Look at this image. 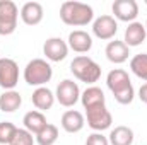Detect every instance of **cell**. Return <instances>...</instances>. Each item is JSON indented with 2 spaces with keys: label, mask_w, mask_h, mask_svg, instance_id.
<instances>
[{
  "label": "cell",
  "mask_w": 147,
  "mask_h": 145,
  "mask_svg": "<svg viewBox=\"0 0 147 145\" xmlns=\"http://www.w3.org/2000/svg\"><path fill=\"white\" fill-rule=\"evenodd\" d=\"M60 19L63 24L72 26V28H82L92 22L94 19V10L91 5L82 3V2H63L60 5Z\"/></svg>",
  "instance_id": "cell-1"
},
{
  "label": "cell",
  "mask_w": 147,
  "mask_h": 145,
  "mask_svg": "<svg viewBox=\"0 0 147 145\" xmlns=\"http://www.w3.org/2000/svg\"><path fill=\"white\" fill-rule=\"evenodd\" d=\"M106 85L111 91L115 101L120 104H130L135 97V91H134V85L130 82V77L123 68L111 70L106 77Z\"/></svg>",
  "instance_id": "cell-2"
},
{
  "label": "cell",
  "mask_w": 147,
  "mask_h": 145,
  "mask_svg": "<svg viewBox=\"0 0 147 145\" xmlns=\"http://www.w3.org/2000/svg\"><path fill=\"white\" fill-rule=\"evenodd\" d=\"M70 72L74 73L77 80L86 82V84H94L101 79V67L92 58L84 56V55H79L72 60Z\"/></svg>",
  "instance_id": "cell-3"
},
{
  "label": "cell",
  "mask_w": 147,
  "mask_h": 145,
  "mask_svg": "<svg viewBox=\"0 0 147 145\" xmlns=\"http://www.w3.org/2000/svg\"><path fill=\"white\" fill-rule=\"evenodd\" d=\"M51 77H53V68L43 58L31 60L26 65V68H24V80H26V84L34 85V87H43L46 82L51 80Z\"/></svg>",
  "instance_id": "cell-4"
},
{
  "label": "cell",
  "mask_w": 147,
  "mask_h": 145,
  "mask_svg": "<svg viewBox=\"0 0 147 145\" xmlns=\"http://www.w3.org/2000/svg\"><path fill=\"white\" fill-rule=\"evenodd\" d=\"M19 9L12 0H0V36H10L17 28Z\"/></svg>",
  "instance_id": "cell-5"
},
{
  "label": "cell",
  "mask_w": 147,
  "mask_h": 145,
  "mask_svg": "<svg viewBox=\"0 0 147 145\" xmlns=\"http://www.w3.org/2000/svg\"><path fill=\"white\" fill-rule=\"evenodd\" d=\"M86 119H87L89 128H92L94 132H99V133L103 130H108L113 123V116L108 111L106 104H99V106L86 109Z\"/></svg>",
  "instance_id": "cell-6"
},
{
  "label": "cell",
  "mask_w": 147,
  "mask_h": 145,
  "mask_svg": "<svg viewBox=\"0 0 147 145\" xmlns=\"http://www.w3.org/2000/svg\"><path fill=\"white\" fill-rule=\"evenodd\" d=\"M55 99L65 106V108H72L74 104L80 99V89L77 85V82H74L70 79L62 80L57 85V92H55Z\"/></svg>",
  "instance_id": "cell-7"
},
{
  "label": "cell",
  "mask_w": 147,
  "mask_h": 145,
  "mask_svg": "<svg viewBox=\"0 0 147 145\" xmlns=\"http://www.w3.org/2000/svg\"><path fill=\"white\" fill-rule=\"evenodd\" d=\"M19 82V65L12 58H0V87L14 91Z\"/></svg>",
  "instance_id": "cell-8"
},
{
  "label": "cell",
  "mask_w": 147,
  "mask_h": 145,
  "mask_svg": "<svg viewBox=\"0 0 147 145\" xmlns=\"http://www.w3.org/2000/svg\"><path fill=\"white\" fill-rule=\"evenodd\" d=\"M111 10L115 14V19L123 22H135L139 15V3L135 0H115L111 5Z\"/></svg>",
  "instance_id": "cell-9"
},
{
  "label": "cell",
  "mask_w": 147,
  "mask_h": 145,
  "mask_svg": "<svg viewBox=\"0 0 147 145\" xmlns=\"http://www.w3.org/2000/svg\"><path fill=\"white\" fill-rule=\"evenodd\" d=\"M116 31H118V22L111 15H99L92 22V34L98 39H103V41L113 39Z\"/></svg>",
  "instance_id": "cell-10"
},
{
  "label": "cell",
  "mask_w": 147,
  "mask_h": 145,
  "mask_svg": "<svg viewBox=\"0 0 147 145\" xmlns=\"http://www.w3.org/2000/svg\"><path fill=\"white\" fill-rule=\"evenodd\" d=\"M43 53L50 62H62L69 55V44L62 38H48L43 44Z\"/></svg>",
  "instance_id": "cell-11"
},
{
  "label": "cell",
  "mask_w": 147,
  "mask_h": 145,
  "mask_svg": "<svg viewBox=\"0 0 147 145\" xmlns=\"http://www.w3.org/2000/svg\"><path fill=\"white\" fill-rule=\"evenodd\" d=\"M60 125L62 128L67 132V133H79L84 125H86V118L80 111H75V109H69L62 114V119H60Z\"/></svg>",
  "instance_id": "cell-12"
},
{
  "label": "cell",
  "mask_w": 147,
  "mask_h": 145,
  "mask_svg": "<svg viewBox=\"0 0 147 145\" xmlns=\"http://www.w3.org/2000/svg\"><path fill=\"white\" fill-rule=\"evenodd\" d=\"M105 53H106V58L110 60L111 63H116V65H120V63H125L127 60H128V55H130V48L123 43V41H118V39H115V41H110L108 44H106V50H105Z\"/></svg>",
  "instance_id": "cell-13"
},
{
  "label": "cell",
  "mask_w": 147,
  "mask_h": 145,
  "mask_svg": "<svg viewBox=\"0 0 147 145\" xmlns=\"http://www.w3.org/2000/svg\"><path fill=\"white\" fill-rule=\"evenodd\" d=\"M43 5L38 2H26L21 7V19L26 26H38L43 21Z\"/></svg>",
  "instance_id": "cell-14"
},
{
  "label": "cell",
  "mask_w": 147,
  "mask_h": 145,
  "mask_svg": "<svg viewBox=\"0 0 147 145\" xmlns=\"http://www.w3.org/2000/svg\"><path fill=\"white\" fill-rule=\"evenodd\" d=\"M67 44L75 53H87L92 48V38H91L89 33H86L82 29H77V31H72L69 34V43Z\"/></svg>",
  "instance_id": "cell-15"
},
{
  "label": "cell",
  "mask_w": 147,
  "mask_h": 145,
  "mask_svg": "<svg viewBox=\"0 0 147 145\" xmlns=\"http://www.w3.org/2000/svg\"><path fill=\"white\" fill-rule=\"evenodd\" d=\"M146 36H147V31H146V26L142 22H130L128 28L125 29V39L123 43L132 48V46H139L146 41Z\"/></svg>",
  "instance_id": "cell-16"
},
{
  "label": "cell",
  "mask_w": 147,
  "mask_h": 145,
  "mask_svg": "<svg viewBox=\"0 0 147 145\" xmlns=\"http://www.w3.org/2000/svg\"><path fill=\"white\" fill-rule=\"evenodd\" d=\"M31 101L34 104V108L38 111H48L53 108L55 104V94L48 89V87H36V91L31 96Z\"/></svg>",
  "instance_id": "cell-17"
},
{
  "label": "cell",
  "mask_w": 147,
  "mask_h": 145,
  "mask_svg": "<svg viewBox=\"0 0 147 145\" xmlns=\"http://www.w3.org/2000/svg\"><path fill=\"white\" fill-rule=\"evenodd\" d=\"M22 123H24V128L29 132V133H34L38 135L46 125H48V121H46V116L41 113V111H28L26 114H24V118H22Z\"/></svg>",
  "instance_id": "cell-18"
},
{
  "label": "cell",
  "mask_w": 147,
  "mask_h": 145,
  "mask_svg": "<svg viewBox=\"0 0 147 145\" xmlns=\"http://www.w3.org/2000/svg\"><path fill=\"white\" fill-rule=\"evenodd\" d=\"M80 103H82L84 109H89L94 108V106H99V104H106V97H105V92L99 87L91 85L80 94Z\"/></svg>",
  "instance_id": "cell-19"
},
{
  "label": "cell",
  "mask_w": 147,
  "mask_h": 145,
  "mask_svg": "<svg viewBox=\"0 0 147 145\" xmlns=\"http://www.w3.org/2000/svg\"><path fill=\"white\" fill-rule=\"evenodd\" d=\"M108 140L111 145H132L134 144V132H132V128H128L125 125L115 126L111 130Z\"/></svg>",
  "instance_id": "cell-20"
},
{
  "label": "cell",
  "mask_w": 147,
  "mask_h": 145,
  "mask_svg": "<svg viewBox=\"0 0 147 145\" xmlns=\"http://www.w3.org/2000/svg\"><path fill=\"white\" fill-rule=\"evenodd\" d=\"M22 97L17 91H5L0 96V111L3 113H14L21 108Z\"/></svg>",
  "instance_id": "cell-21"
},
{
  "label": "cell",
  "mask_w": 147,
  "mask_h": 145,
  "mask_svg": "<svg viewBox=\"0 0 147 145\" xmlns=\"http://www.w3.org/2000/svg\"><path fill=\"white\" fill-rule=\"evenodd\" d=\"M36 144L38 145H53L57 140H58V128L51 123H48L36 137Z\"/></svg>",
  "instance_id": "cell-22"
},
{
  "label": "cell",
  "mask_w": 147,
  "mask_h": 145,
  "mask_svg": "<svg viewBox=\"0 0 147 145\" xmlns=\"http://www.w3.org/2000/svg\"><path fill=\"white\" fill-rule=\"evenodd\" d=\"M130 70L134 75L147 82V53H139L130 60Z\"/></svg>",
  "instance_id": "cell-23"
},
{
  "label": "cell",
  "mask_w": 147,
  "mask_h": 145,
  "mask_svg": "<svg viewBox=\"0 0 147 145\" xmlns=\"http://www.w3.org/2000/svg\"><path fill=\"white\" fill-rule=\"evenodd\" d=\"M17 133V126L10 121H2L0 123V144L10 145L14 142V137Z\"/></svg>",
  "instance_id": "cell-24"
},
{
  "label": "cell",
  "mask_w": 147,
  "mask_h": 145,
  "mask_svg": "<svg viewBox=\"0 0 147 145\" xmlns=\"http://www.w3.org/2000/svg\"><path fill=\"white\" fill-rule=\"evenodd\" d=\"M34 142H36V138L33 137V133H29L26 128H17L14 142L10 145H34Z\"/></svg>",
  "instance_id": "cell-25"
},
{
  "label": "cell",
  "mask_w": 147,
  "mask_h": 145,
  "mask_svg": "<svg viewBox=\"0 0 147 145\" xmlns=\"http://www.w3.org/2000/svg\"><path fill=\"white\" fill-rule=\"evenodd\" d=\"M86 145H110V140H108L103 133L96 132V133H91V135L87 137Z\"/></svg>",
  "instance_id": "cell-26"
},
{
  "label": "cell",
  "mask_w": 147,
  "mask_h": 145,
  "mask_svg": "<svg viewBox=\"0 0 147 145\" xmlns=\"http://www.w3.org/2000/svg\"><path fill=\"white\" fill-rule=\"evenodd\" d=\"M139 99H140L142 103H146V104H147V82H146V84H142V85H140V89H139Z\"/></svg>",
  "instance_id": "cell-27"
},
{
  "label": "cell",
  "mask_w": 147,
  "mask_h": 145,
  "mask_svg": "<svg viewBox=\"0 0 147 145\" xmlns=\"http://www.w3.org/2000/svg\"><path fill=\"white\" fill-rule=\"evenodd\" d=\"M144 26H146V31H147V21H146V24H144Z\"/></svg>",
  "instance_id": "cell-28"
},
{
  "label": "cell",
  "mask_w": 147,
  "mask_h": 145,
  "mask_svg": "<svg viewBox=\"0 0 147 145\" xmlns=\"http://www.w3.org/2000/svg\"><path fill=\"white\" fill-rule=\"evenodd\" d=\"M146 5H147V0H146Z\"/></svg>",
  "instance_id": "cell-29"
}]
</instances>
